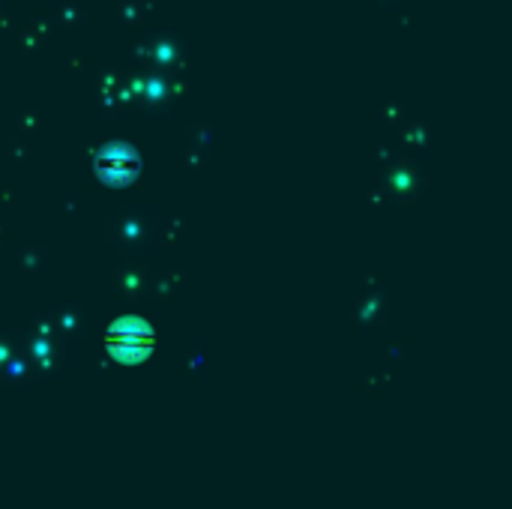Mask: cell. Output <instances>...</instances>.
Returning <instances> with one entry per match:
<instances>
[{"mask_svg":"<svg viewBox=\"0 0 512 509\" xmlns=\"http://www.w3.org/2000/svg\"><path fill=\"white\" fill-rule=\"evenodd\" d=\"M150 345H153V333L141 321H120L108 333V348L120 360H138L150 351Z\"/></svg>","mask_w":512,"mask_h":509,"instance_id":"obj_1","label":"cell"},{"mask_svg":"<svg viewBox=\"0 0 512 509\" xmlns=\"http://www.w3.org/2000/svg\"><path fill=\"white\" fill-rule=\"evenodd\" d=\"M99 171L108 180H126L135 171V156L129 150H117V147L114 150H105L99 156Z\"/></svg>","mask_w":512,"mask_h":509,"instance_id":"obj_2","label":"cell"}]
</instances>
